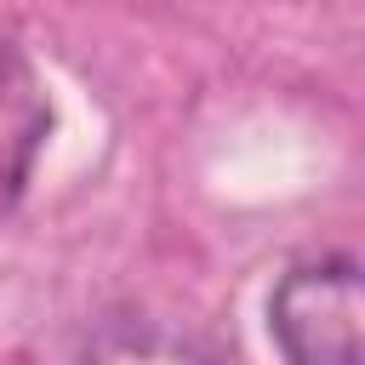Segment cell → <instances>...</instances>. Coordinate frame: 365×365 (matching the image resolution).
I'll return each instance as SVG.
<instances>
[{
  "label": "cell",
  "instance_id": "cell-1",
  "mask_svg": "<svg viewBox=\"0 0 365 365\" xmlns=\"http://www.w3.org/2000/svg\"><path fill=\"white\" fill-rule=\"evenodd\" d=\"M268 325L291 365H359V262H297L274 285Z\"/></svg>",
  "mask_w": 365,
  "mask_h": 365
},
{
  "label": "cell",
  "instance_id": "cell-2",
  "mask_svg": "<svg viewBox=\"0 0 365 365\" xmlns=\"http://www.w3.org/2000/svg\"><path fill=\"white\" fill-rule=\"evenodd\" d=\"M46 131H51V103L40 91V74L11 40H0V211L23 200Z\"/></svg>",
  "mask_w": 365,
  "mask_h": 365
},
{
  "label": "cell",
  "instance_id": "cell-3",
  "mask_svg": "<svg viewBox=\"0 0 365 365\" xmlns=\"http://www.w3.org/2000/svg\"><path fill=\"white\" fill-rule=\"evenodd\" d=\"M80 365H222L217 342H205L200 331L165 319V314H103L86 342H80Z\"/></svg>",
  "mask_w": 365,
  "mask_h": 365
}]
</instances>
